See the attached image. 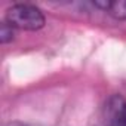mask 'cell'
<instances>
[{
  "label": "cell",
  "mask_w": 126,
  "mask_h": 126,
  "mask_svg": "<svg viewBox=\"0 0 126 126\" xmlns=\"http://www.w3.org/2000/svg\"><path fill=\"white\" fill-rule=\"evenodd\" d=\"M6 22L14 28L36 31L43 28L46 19L39 8L27 3H18L6 11Z\"/></svg>",
  "instance_id": "obj_1"
},
{
  "label": "cell",
  "mask_w": 126,
  "mask_h": 126,
  "mask_svg": "<svg viewBox=\"0 0 126 126\" xmlns=\"http://www.w3.org/2000/svg\"><path fill=\"white\" fill-rule=\"evenodd\" d=\"M94 5H95V8H98V9L108 11V9H110L111 2H108V0H96V2H94Z\"/></svg>",
  "instance_id": "obj_5"
},
{
  "label": "cell",
  "mask_w": 126,
  "mask_h": 126,
  "mask_svg": "<svg viewBox=\"0 0 126 126\" xmlns=\"http://www.w3.org/2000/svg\"><path fill=\"white\" fill-rule=\"evenodd\" d=\"M105 126H126V99L120 95H113L105 102L104 108Z\"/></svg>",
  "instance_id": "obj_2"
},
{
  "label": "cell",
  "mask_w": 126,
  "mask_h": 126,
  "mask_svg": "<svg viewBox=\"0 0 126 126\" xmlns=\"http://www.w3.org/2000/svg\"><path fill=\"white\" fill-rule=\"evenodd\" d=\"M114 19L125 21L126 19V0H117V2H111L110 9L107 11Z\"/></svg>",
  "instance_id": "obj_3"
},
{
  "label": "cell",
  "mask_w": 126,
  "mask_h": 126,
  "mask_svg": "<svg viewBox=\"0 0 126 126\" xmlns=\"http://www.w3.org/2000/svg\"><path fill=\"white\" fill-rule=\"evenodd\" d=\"M12 39H14V27L5 21L2 24V27H0V42L5 45V43L11 42Z\"/></svg>",
  "instance_id": "obj_4"
},
{
  "label": "cell",
  "mask_w": 126,
  "mask_h": 126,
  "mask_svg": "<svg viewBox=\"0 0 126 126\" xmlns=\"http://www.w3.org/2000/svg\"><path fill=\"white\" fill-rule=\"evenodd\" d=\"M5 126H27V125L22 123V122H9V123H6Z\"/></svg>",
  "instance_id": "obj_6"
}]
</instances>
